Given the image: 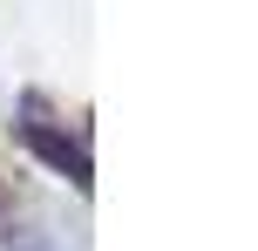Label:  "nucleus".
<instances>
[{
    "mask_svg": "<svg viewBox=\"0 0 258 251\" xmlns=\"http://www.w3.org/2000/svg\"><path fill=\"white\" fill-rule=\"evenodd\" d=\"M21 143L34 149L41 163H54L75 190H89V149H82V136H68L61 122L48 116V102H41V95H27V102H21Z\"/></svg>",
    "mask_w": 258,
    "mask_h": 251,
    "instance_id": "obj_1",
    "label": "nucleus"
},
{
    "mask_svg": "<svg viewBox=\"0 0 258 251\" xmlns=\"http://www.w3.org/2000/svg\"><path fill=\"white\" fill-rule=\"evenodd\" d=\"M0 224H7V190H0ZM0 238H7V231H0Z\"/></svg>",
    "mask_w": 258,
    "mask_h": 251,
    "instance_id": "obj_2",
    "label": "nucleus"
}]
</instances>
